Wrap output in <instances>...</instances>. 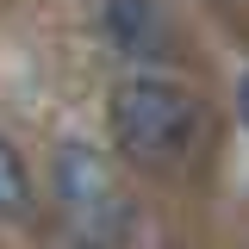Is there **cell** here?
<instances>
[{
    "label": "cell",
    "instance_id": "5b68a950",
    "mask_svg": "<svg viewBox=\"0 0 249 249\" xmlns=\"http://www.w3.org/2000/svg\"><path fill=\"white\" fill-rule=\"evenodd\" d=\"M237 106H243V119H249V75H243V88H237Z\"/></svg>",
    "mask_w": 249,
    "mask_h": 249
},
{
    "label": "cell",
    "instance_id": "277c9868",
    "mask_svg": "<svg viewBox=\"0 0 249 249\" xmlns=\"http://www.w3.org/2000/svg\"><path fill=\"white\" fill-rule=\"evenodd\" d=\"M31 212V181H25V162L19 150L0 137V218H25Z\"/></svg>",
    "mask_w": 249,
    "mask_h": 249
},
{
    "label": "cell",
    "instance_id": "6da1fadb",
    "mask_svg": "<svg viewBox=\"0 0 249 249\" xmlns=\"http://www.w3.org/2000/svg\"><path fill=\"white\" fill-rule=\"evenodd\" d=\"M112 137L143 168H175L199 143V100L168 75H124L112 88Z\"/></svg>",
    "mask_w": 249,
    "mask_h": 249
},
{
    "label": "cell",
    "instance_id": "7a4b0ae2",
    "mask_svg": "<svg viewBox=\"0 0 249 249\" xmlns=\"http://www.w3.org/2000/svg\"><path fill=\"white\" fill-rule=\"evenodd\" d=\"M56 193H62V206L75 212V224H81L88 237H100V231L119 218L112 175L100 168V156H93L88 143H62L56 150Z\"/></svg>",
    "mask_w": 249,
    "mask_h": 249
},
{
    "label": "cell",
    "instance_id": "3957f363",
    "mask_svg": "<svg viewBox=\"0 0 249 249\" xmlns=\"http://www.w3.org/2000/svg\"><path fill=\"white\" fill-rule=\"evenodd\" d=\"M106 25H112V37H119L124 50H150L156 44V6L150 0H112V13H106Z\"/></svg>",
    "mask_w": 249,
    "mask_h": 249
}]
</instances>
